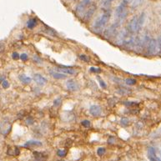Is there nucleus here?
Instances as JSON below:
<instances>
[{
  "mask_svg": "<svg viewBox=\"0 0 161 161\" xmlns=\"http://www.w3.org/2000/svg\"><path fill=\"white\" fill-rule=\"evenodd\" d=\"M127 5H128V1L123 0L116 8V14L120 20L125 19V18L128 15V11L126 10Z\"/></svg>",
  "mask_w": 161,
  "mask_h": 161,
  "instance_id": "f257e3e1",
  "label": "nucleus"
},
{
  "mask_svg": "<svg viewBox=\"0 0 161 161\" xmlns=\"http://www.w3.org/2000/svg\"><path fill=\"white\" fill-rule=\"evenodd\" d=\"M110 18V13L109 12H106L104 13L102 16H100V18L95 21L94 23V28L97 29H100L102 28H104L107 23L108 22Z\"/></svg>",
  "mask_w": 161,
  "mask_h": 161,
  "instance_id": "f03ea898",
  "label": "nucleus"
},
{
  "mask_svg": "<svg viewBox=\"0 0 161 161\" xmlns=\"http://www.w3.org/2000/svg\"><path fill=\"white\" fill-rule=\"evenodd\" d=\"M128 29H129V31H130V33H137V32L139 31L138 24V17H137V16L133 17V18L130 21L129 25H128Z\"/></svg>",
  "mask_w": 161,
  "mask_h": 161,
  "instance_id": "7ed1b4c3",
  "label": "nucleus"
},
{
  "mask_svg": "<svg viewBox=\"0 0 161 161\" xmlns=\"http://www.w3.org/2000/svg\"><path fill=\"white\" fill-rule=\"evenodd\" d=\"M158 48V44L157 41L154 38H151L148 44V48H147V54L149 56H152L155 54L156 49Z\"/></svg>",
  "mask_w": 161,
  "mask_h": 161,
  "instance_id": "20e7f679",
  "label": "nucleus"
},
{
  "mask_svg": "<svg viewBox=\"0 0 161 161\" xmlns=\"http://www.w3.org/2000/svg\"><path fill=\"white\" fill-rule=\"evenodd\" d=\"M91 4V2L90 0H82L78 5H77L76 8V13L78 14H80V13H83L85 11L87 7H89Z\"/></svg>",
  "mask_w": 161,
  "mask_h": 161,
  "instance_id": "39448f33",
  "label": "nucleus"
},
{
  "mask_svg": "<svg viewBox=\"0 0 161 161\" xmlns=\"http://www.w3.org/2000/svg\"><path fill=\"white\" fill-rule=\"evenodd\" d=\"M66 87L69 91H72V92H74L79 89V85L74 79H69L66 82Z\"/></svg>",
  "mask_w": 161,
  "mask_h": 161,
  "instance_id": "423d86ee",
  "label": "nucleus"
},
{
  "mask_svg": "<svg viewBox=\"0 0 161 161\" xmlns=\"http://www.w3.org/2000/svg\"><path fill=\"white\" fill-rule=\"evenodd\" d=\"M89 113L93 117H99L102 114V108L99 105H92L89 108Z\"/></svg>",
  "mask_w": 161,
  "mask_h": 161,
  "instance_id": "0eeeda50",
  "label": "nucleus"
},
{
  "mask_svg": "<svg viewBox=\"0 0 161 161\" xmlns=\"http://www.w3.org/2000/svg\"><path fill=\"white\" fill-rule=\"evenodd\" d=\"M95 10H96V5L95 4H91L89 7L88 10L85 12V15H84V18H85V20H89L92 17L93 14H94Z\"/></svg>",
  "mask_w": 161,
  "mask_h": 161,
  "instance_id": "6e6552de",
  "label": "nucleus"
},
{
  "mask_svg": "<svg viewBox=\"0 0 161 161\" xmlns=\"http://www.w3.org/2000/svg\"><path fill=\"white\" fill-rule=\"evenodd\" d=\"M33 80H34L38 85H41V86L44 85L47 82H48L47 78H45L43 75L39 74H35L33 75Z\"/></svg>",
  "mask_w": 161,
  "mask_h": 161,
  "instance_id": "1a4fd4ad",
  "label": "nucleus"
},
{
  "mask_svg": "<svg viewBox=\"0 0 161 161\" xmlns=\"http://www.w3.org/2000/svg\"><path fill=\"white\" fill-rule=\"evenodd\" d=\"M57 69L59 71L62 72V74H70V75H72V74H75L74 69H71L69 67L68 68V67H65V66H60V67H59Z\"/></svg>",
  "mask_w": 161,
  "mask_h": 161,
  "instance_id": "9d476101",
  "label": "nucleus"
},
{
  "mask_svg": "<svg viewBox=\"0 0 161 161\" xmlns=\"http://www.w3.org/2000/svg\"><path fill=\"white\" fill-rule=\"evenodd\" d=\"M37 24H38L37 19L34 18H30V19L28 20V22H27V27L29 29H33V28H35L37 26Z\"/></svg>",
  "mask_w": 161,
  "mask_h": 161,
  "instance_id": "9b49d317",
  "label": "nucleus"
},
{
  "mask_svg": "<svg viewBox=\"0 0 161 161\" xmlns=\"http://www.w3.org/2000/svg\"><path fill=\"white\" fill-rule=\"evenodd\" d=\"M42 145V143L40 141H38V140H29L28 141L24 146L25 147H38V146Z\"/></svg>",
  "mask_w": 161,
  "mask_h": 161,
  "instance_id": "f8f14e48",
  "label": "nucleus"
},
{
  "mask_svg": "<svg viewBox=\"0 0 161 161\" xmlns=\"http://www.w3.org/2000/svg\"><path fill=\"white\" fill-rule=\"evenodd\" d=\"M145 13H142L140 16H139V18H138V29H139V30L141 29V28L143 27V25H144V23H145Z\"/></svg>",
  "mask_w": 161,
  "mask_h": 161,
  "instance_id": "ddd939ff",
  "label": "nucleus"
},
{
  "mask_svg": "<svg viewBox=\"0 0 161 161\" xmlns=\"http://www.w3.org/2000/svg\"><path fill=\"white\" fill-rule=\"evenodd\" d=\"M19 80L24 84V85H28V84H30L31 81H32V78L30 77L26 76L24 74H22V75H19Z\"/></svg>",
  "mask_w": 161,
  "mask_h": 161,
  "instance_id": "4468645a",
  "label": "nucleus"
},
{
  "mask_svg": "<svg viewBox=\"0 0 161 161\" xmlns=\"http://www.w3.org/2000/svg\"><path fill=\"white\" fill-rule=\"evenodd\" d=\"M51 75H52L53 78H54L55 79H63V78H67V75H66V74H62V73H59V72L51 73Z\"/></svg>",
  "mask_w": 161,
  "mask_h": 161,
  "instance_id": "2eb2a0df",
  "label": "nucleus"
},
{
  "mask_svg": "<svg viewBox=\"0 0 161 161\" xmlns=\"http://www.w3.org/2000/svg\"><path fill=\"white\" fill-rule=\"evenodd\" d=\"M125 83L126 85H134L136 84V80L134 78H129L125 80Z\"/></svg>",
  "mask_w": 161,
  "mask_h": 161,
  "instance_id": "dca6fc26",
  "label": "nucleus"
},
{
  "mask_svg": "<svg viewBox=\"0 0 161 161\" xmlns=\"http://www.w3.org/2000/svg\"><path fill=\"white\" fill-rule=\"evenodd\" d=\"M105 152H106V149L103 147H100L97 149V153H98L99 156H103L105 153Z\"/></svg>",
  "mask_w": 161,
  "mask_h": 161,
  "instance_id": "f3484780",
  "label": "nucleus"
},
{
  "mask_svg": "<svg viewBox=\"0 0 161 161\" xmlns=\"http://www.w3.org/2000/svg\"><path fill=\"white\" fill-rule=\"evenodd\" d=\"M57 154H58V156H59V157L63 158V157L66 156V154H67V151L64 150V149H59L58 152H57Z\"/></svg>",
  "mask_w": 161,
  "mask_h": 161,
  "instance_id": "a211bd4d",
  "label": "nucleus"
},
{
  "mask_svg": "<svg viewBox=\"0 0 161 161\" xmlns=\"http://www.w3.org/2000/svg\"><path fill=\"white\" fill-rule=\"evenodd\" d=\"M89 71H90L91 73L100 74V73H101V72H102V69H99V68H94V67H91V68L89 69Z\"/></svg>",
  "mask_w": 161,
  "mask_h": 161,
  "instance_id": "6ab92c4d",
  "label": "nucleus"
},
{
  "mask_svg": "<svg viewBox=\"0 0 161 161\" xmlns=\"http://www.w3.org/2000/svg\"><path fill=\"white\" fill-rule=\"evenodd\" d=\"M79 58H80L81 60H83V61L85 62H89V60H90L89 57L87 56V55H85V54H81V55H79Z\"/></svg>",
  "mask_w": 161,
  "mask_h": 161,
  "instance_id": "aec40b11",
  "label": "nucleus"
},
{
  "mask_svg": "<svg viewBox=\"0 0 161 161\" xmlns=\"http://www.w3.org/2000/svg\"><path fill=\"white\" fill-rule=\"evenodd\" d=\"M62 103V100L60 98H58V99H55L54 101V105L55 107H59Z\"/></svg>",
  "mask_w": 161,
  "mask_h": 161,
  "instance_id": "412c9836",
  "label": "nucleus"
},
{
  "mask_svg": "<svg viewBox=\"0 0 161 161\" xmlns=\"http://www.w3.org/2000/svg\"><path fill=\"white\" fill-rule=\"evenodd\" d=\"M120 123L121 124L123 125V126H128L129 125V120H128V119H126V118H122L121 119V120H120Z\"/></svg>",
  "mask_w": 161,
  "mask_h": 161,
  "instance_id": "4be33fe9",
  "label": "nucleus"
},
{
  "mask_svg": "<svg viewBox=\"0 0 161 161\" xmlns=\"http://www.w3.org/2000/svg\"><path fill=\"white\" fill-rule=\"evenodd\" d=\"M97 78H98V80H99V82H100V86H101L103 89H105V88H106V84H105V82H104L100 77H98Z\"/></svg>",
  "mask_w": 161,
  "mask_h": 161,
  "instance_id": "5701e85b",
  "label": "nucleus"
},
{
  "mask_svg": "<svg viewBox=\"0 0 161 161\" xmlns=\"http://www.w3.org/2000/svg\"><path fill=\"white\" fill-rule=\"evenodd\" d=\"M140 3H141V0H134L132 4V8H136Z\"/></svg>",
  "mask_w": 161,
  "mask_h": 161,
  "instance_id": "b1692460",
  "label": "nucleus"
},
{
  "mask_svg": "<svg viewBox=\"0 0 161 161\" xmlns=\"http://www.w3.org/2000/svg\"><path fill=\"white\" fill-rule=\"evenodd\" d=\"M82 125L85 127V128H89V127H90V125H91V123H90V121H89V120H84V121H82Z\"/></svg>",
  "mask_w": 161,
  "mask_h": 161,
  "instance_id": "393cba45",
  "label": "nucleus"
},
{
  "mask_svg": "<svg viewBox=\"0 0 161 161\" xmlns=\"http://www.w3.org/2000/svg\"><path fill=\"white\" fill-rule=\"evenodd\" d=\"M2 86H3V89H8V87H9V83H8L7 80H3V83H2Z\"/></svg>",
  "mask_w": 161,
  "mask_h": 161,
  "instance_id": "a878e982",
  "label": "nucleus"
},
{
  "mask_svg": "<svg viewBox=\"0 0 161 161\" xmlns=\"http://www.w3.org/2000/svg\"><path fill=\"white\" fill-rule=\"evenodd\" d=\"M28 59H29V57L26 54H22L20 55V59L22 61H26V60H28Z\"/></svg>",
  "mask_w": 161,
  "mask_h": 161,
  "instance_id": "bb28decb",
  "label": "nucleus"
},
{
  "mask_svg": "<svg viewBox=\"0 0 161 161\" xmlns=\"http://www.w3.org/2000/svg\"><path fill=\"white\" fill-rule=\"evenodd\" d=\"M26 123L28 124V125H31V124H33V119H32V118H27V119H26Z\"/></svg>",
  "mask_w": 161,
  "mask_h": 161,
  "instance_id": "cd10ccee",
  "label": "nucleus"
},
{
  "mask_svg": "<svg viewBox=\"0 0 161 161\" xmlns=\"http://www.w3.org/2000/svg\"><path fill=\"white\" fill-rule=\"evenodd\" d=\"M12 57H13L14 59H20V55L18 54L17 52H14V54H12Z\"/></svg>",
  "mask_w": 161,
  "mask_h": 161,
  "instance_id": "c85d7f7f",
  "label": "nucleus"
},
{
  "mask_svg": "<svg viewBox=\"0 0 161 161\" xmlns=\"http://www.w3.org/2000/svg\"><path fill=\"white\" fill-rule=\"evenodd\" d=\"M157 44H158V48H159L160 53L161 54V36H160V37H159V38H158Z\"/></svg>",
  "mask_w": 161,
  "mask_h": 161,
  "instance_id": "c756f323",
  "label": "nucleus"
},
{
  "mask_svg": "<svg viewBox=\"0 0 161 161\" xmlns=\"http://www.w3.org/2000/svg\"><path fill=\"white\" fill-rule=\"evenodd\" d=\"M14 151H18V149L17 148H14V149H13V152H14ZM10 152H11V149H9L8 150V154H10V155H17V153H10Z\"/></svg>",
  "mask_w": 161,
  "mask_h": 161,
  "instance_id": "7c9ffc66",
  "label": "nucleus"
},
{
  "mask_svg": "<svg viewBox=\"0 0 161 161\" xmlns=\"http://www.w3.org/2000/svg\"><path fill=\"white\" fill-rule=\"evenodd\" d=\"M124 104H127L126 106H133V105H135L136 103H134V102H126V103H124Z\"/></svg>",
  "mask_w": 161,
  "mask_h": 161,
  "instance_id": "2f4dec72",
  "label": "nucleus"
},
{
  "mask_svg": "<svg viewBox=\"0 0 161 161\" xmlns=\"http://www.w3.org/2000/svg\"><path fill=\"white\" fill-rule=\"evenodd\" d=\"M113 1H115V0H106L105 1V3H104V5H106V6H108V5H109Z\"/></svg>",
  "mask_w": 161,
  "mask_h": 161,
  "instance_id": "473e14b6",
  "label": "nucleus"
},
{
  "mask_svg": "<svg viewBox=\"0 0 161 161\" xmlns=\"http://www.w3.org/2000/svg\"><path fill=\"white\" fill-rule=\"evenodd\" d=\"M4 79H3V76H0V84H1V82L3 83V81Z\"/></svg>",
  "mask_w": 161,
  "mask_h": 161,
  "instance_id": "72a5a7b5",
  "label": "nucleus"
}]
</instances>
